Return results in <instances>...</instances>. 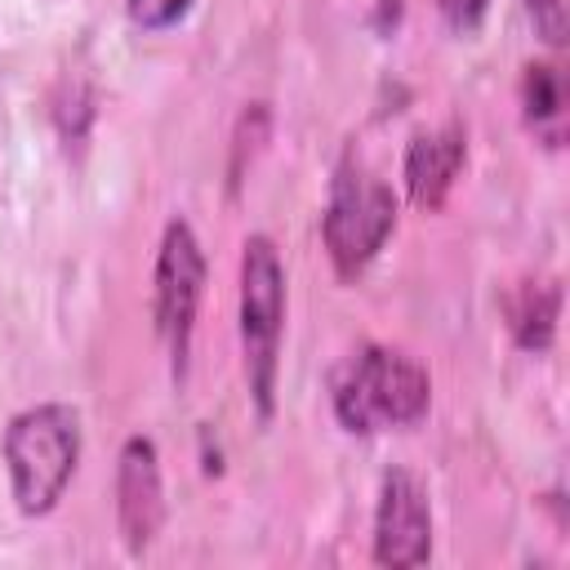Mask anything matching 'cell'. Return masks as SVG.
Returning a JSON list of instances; mask_svg holds the SVG:
<instances>
[{"mask_svg":"<svg viewBox=\"0 0 570 570\" xmlns=\"http://www.w3.org/2000/svg\"><path fill=\"white\" fill-rule=\"evenodd\" d=\"M330 401L347 432L374 436L383 428H414L432 405V379L414 356L370 343L334 370Z\"/></svg>","mask_w":570,"mask_h":570,"instance_id":"obj_1","label":"cell"},{"mask_svg":"<svg viewBox=\"0 0 570 570\" xmlns=\"http://www.w3.org/2000/svg\"><path fill=\"white\" fill-rule=\"evenodd\" d=\"M4 468L18 512L45 517L67 494L80 463V414L62 401L18 410L4 428Z\"/></svg>","mask_w":570,"mask_h":570,"instance_id":"obj_2","label":"cell"},{"mask_svg":"<svg viewBox=\"0 0 570 570\" xmlns=\"http://www.w3.org/2000/svg\"><path fill=\"white\" fill-rule=\"evenodd\" d=\"M281 334H285V267L272 236L254 232L240 249V352L245 383L258 419L276 410V374H281Z\"/></svg>","mask_w":570,"mask_h":570,"instance_id":"obj_3","label":"cell"},{"mask_svg":"<svg viewBox=\"0 0 570 570\" xmlns=\"http://www.w3.org/2000/svg\"><path fill=\"white\" fill-rule=\"evenodd\" d=\"M392 227H396L392 187L347 156L330 178V200L321 214V236H325V254L334 272L343 281L361 276L374 263V254L387 245Z\"/></svg>","mask_w":570,"mask_h":570,"instance_id":"obj_4","label":"cell"},{"mask_svg":"<svg viewBox=\"0 0 570 570\" xmlns=\"http://www.w3.org/2000/svg\"><path fill=\"white\" fill-rule=\"evenodd\" d=\"M200 294H205V249L191 232L187 218H169L160 249H156V334L169 352L174 379L183 383L187 374V356H191V334H196V312H200Z\"/></svg>","mask_w":570,"mask_h":570,"instance_id":"obj_5","label":"cell"},{"mask_svg":"<svg viewBox=\"0 0 570 570\" xmlns=\"http://www.w3.org/2000/svg\"><path fill=\"white\" fill-rule=\"evenodd\" d=\"M374 561L392 570L423 566L432 557V503L414 472L387 468L374 508Z\"/></svg>","mask_w":570,"mask_h":570,"instance_id":"obj_6","label":"cell"},{"mask_svg":"<svg viewBox=\"0 0 570 570\" xmlns=\"http://www.w3.org/2000/svg\"><path fill=\"white\" fill-rule=\"evenodd\" d=\"M116 525L125 548L138 557L156 543L165 525V481H160V450L151 436H129L116 459Z\"/></svg>","mask_w":570,"mask_h":570,"instance_id":"obj_7","label":"cell"},{"mask_svg":"<svg viewBox=\"0 0 570 570\" xmlns=\"http://www.w3.org/2000/svg\"><path fill=\"white\" fill-rule=\"evenodd\" d=\"M468 160V134L463 125H441V129H419L405 147V191L423 214H436L459 183V169Z\"/></svg>","mask_w":570,"mask_h":570,"instance_id":"obj_8","label":"cell"},{"mask_svg":"<svg viewBox=\"0 0 570 570\" xmlns=\"http://www.w3.org/2000/svg\"><path fill=\"white\" fill-rule=\"evenodd\" d=\"M503 321L521 352H548L561 321V285L557 281H517L503 294Z\"/></svg>","mask_w":570,"mask_h":570,"instance_id":"obj_9","label":"cell"},{"mask_svg":"<svg viewBox=\"0 0 570 570\" xmlns=\"http://www.w3.org/2000/svg\"><path fill=\"white\" fill-rule=\"evenodd\" d=\"M521 120L543 147L566 142V76L557 62H530L521 71Z\"/></svg>","mask_w":570,"mask_h":570,"instance_id":"obj_10","label":"cell"},{"mask_svg":"<svg viewBox=\"0 0 570 570\" xmlns=\"http://www.w3.org/2000/svg\"><path fill=\"white\" fill-rule=\"evenodd\" d=\"M267 125H272V116H267V102H249V107L240 111V120H236V138H232V165H227L232 191L240 187L245 169L254 165V156H258L263 138H267Z\"/></svg>","mask_w":570,"mask_h":570,"instance_id":"obj_11","label":"cell"},{"mask_svg":"<svg viewBox=\"0 0 570 570\" xmlns=\"http://www.w3.org/2000/svg\"><path fill=\"white\" fill-rule=\"evenodd\" d=\"M191 4L196 0H125L129 22L138 31H169V27H178L191 13Z\"/></svg>","mask_w":570,"mask_h":570,"instance_id":"obj_12","label":"cell"},{"mask_svg":"<svg viewBox=\"0 0 570 570\" xmlns=\"http://www.w3.org/2000/svg\"><path fill=\"white\" fill-rule=\"evenodd\" d=\"M525 13H530V22H534L543 45H552V49L566 45V36H570V0H525Z\"/></svg>","mask_w":570,"mask_h":570,"instance_id":"obj_13","label":"cell"},{"mask_svg":"<svg viewBox=\"0 0 570 570\" xmlns=\"http://www.w3.org/2000/svg\"><path fill=\"white\" fill-rule=\"evenodd\" d=\"M436 9H441V18H445V27H450V31L472 36V31L481 27V18H485L490 0H436Z\"/></svg>","mask_w":570,"mask_h":570,"instance_id":"obj_14","label":"cell"}]
</instances>
